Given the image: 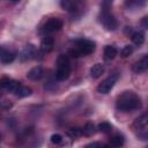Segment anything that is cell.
Listing matches in <instances>:
<instances>
[{"label":"cell","instance_id":"cell-16","mask_svg":"<svg viewBox=\"0 0 148 148\" xmlns=\"http://www.w3.org/2000/svg\"><path fill=\"white\" fill-rule=\"evenodd\" d=\"M117 56V49L113 45H106L104 47V58L106 60H112Z\"/></svg>","mask_w":148,"mask_h":148},{"label":"cell","instance_id":"cell-25","mask_svg":"<svg viewBox=\"0 0 148 148\" xmlns=\"http://www.w3.org/2000/svg\"><path fill=\"white\" fill-rule=\"evenodd\" d=\"M141 25H142L143 28H146V29H148V15L141 18Z\"/></svg>","mask_w":148,"mask_h":148},{"label":"cell","instance_id":"cell-19","mask_svg":"<svg viewBox=\"0 0 148 148\" xmlns=\"http://www.w3.org/2000/svg\"><path fill=\"white\" fill-rule=\"evenodd\" d=\"M131 38H132V42H133L136 46L142 45L143 42H145V35H143V32H141V31H135V32H133L132 36H131Z\"/></svg>","mask_w":148,"mask_h":148},{"label":"cell","instance_id":"cell-21","mask_svg":"<svg viewBox=\"0 0 148 148\" xmlns=\"http://www.w3.org/2000/svg\"><path fill=\"white\" fill-rule=\"evenodd\" d=\"M97 130L102 133H110L112 131V125L108 121H103V123H99L98 126H97Z\"/></svg>","mask_w":148,"mask_h":148},{"label":"cell","instance_id":"cell-24","mask_svg":"<svg viewBox=\"0 0 148 148\" xmlns=\"http://www.w3.org/2000/svg\"><path fill=\"white\" fill-rule=\"evenodd\" d=\"M51 142L54 143V145H59V143L62 142V136H61L60 134H58V133L52 134V135H51Z\"/></svg>","mask_w":148,"mask_h":148},{"label":"cell","instance_id":"cell-12","mask_svg":"<svg viewBox=\"0 0 148 148\" xmlns=\"http://www.w3.org/2000/svg\"><path fill=\"white\" fill-rule=\"evenodd\" d=\"M134 128L136 130H142L145 128L146 126H148V113H143L141 116H139L134 121H133V125H132Z\"/></svg>","mask_w":148,"mask_h":148},{"label":"cell","instance_id":"cell-1","mask_svg":"<svg viewBox=\"0 0 148 148\" xmlns=\"http://www.w3.org/2000/svg\"><path fill=\"white\" fill-rule=\"evenodd\" d=\"M116 108L118 111H121V112L135 111L141 108V99L134 91L126 90L117 97Z\"/></svg>","mask_w":148,"mask_h":148},{"label":"cell","instance_id":"cell-28","mask_svg":"<svg viewBox=\"0 0 148 148\" xmlns=\"http://www.w3.org/2000/svg\"><path fill=\"white\" fill-rule=\"evenodd\" d=\"M9 1H10V2H13V3H17L20 0H9Z\"/></svg>","mask_w":148,"mask_h":148},{"label":"cell","instance_id":"cell-22","mask_svg":"<svg viewBox=\"0 0 148 148\" xmlns=\"http://www.w3.org/2000/svg\"><path fill=\"white\" fill-rule=\"evenodd\" d=\"M132 52H133V46H132V45H130V44H127V45H125V46L121 49L120 54H121V57H123V58H126V57L131 56V54H132Z\"/></svg>","mask_w":148,"mask_h":148},{"label":"cell","instance_id":"cell-3","mask_svg":"<svg viewBox=\"0 0 148 148\" xmlns=\"http://www.w3.org/2000/svg\"><path fill=\"white\" fill-rule=\"evenodd\" d=\"M95 51V43L90 39L80 38L75 40V46H73L69 50V54L73 58H80L88 56Z\"/></svg>","mask_w":148,"mask_h":148},{"label":"cell","instance_id":"cell-11","mask_svg":"<svg viewBox=\"0 0 148 148\" xmlns=\"http://www.w3.org/2000/svg\"><path fill=\"white\" fill-rule=\"evenodd\" d=\"M15 59V53L9 51V50H6L5 47H1V56H0V60L3 65H7V64H10L13 62Z\"/></svg>","mask_w":148,"mask_h":148},{"label":"cell","instance_id":"cell-15","mask_svg":"<svg viewBox=\"0 0 148 148\" xmlns=\"http://www.w3.org/2000/svg\"><path fill=\"white\" fill-rule=\"evenodd\" d=\"M105 68H104V65L103 64H95L92 65V67L90 68V76L92 79H98L99 76H102V74L104 73Z\"/></svg>","mask_w":148,"mask_h":148},{"label":"cell","instance_id":"cell-9","mask_svg":"<svg viewBox=\"0 0 148 148\" xmlns=\"http://www.w3.org/2000/svg\"><path fill=\"white\" fill-rule=\"evenodd\" d=\"M43 76H44V69H43V67H40V66H36V67L31 68V69L27 73V77H28L29 80H32V81H38V80H40Z\"/></svg>","mask_w":148,"mask_h":148},{"label":"cell","instance_id":"cell-10","mask_svg":"<svg viewBox=\"0 0 148 148\" xmlns=\"http://www.w3.org/2000/svg\"><path fill=\"white\" fill-rule=\"evenodd\" d=\"M146 69H148V54H145L133 65V71L135 73H142Z\"/></svg>","mask_w":148,"mask_h":148},{"label":"cell","instance_id":"cell-20","mask_svg":"<svg viewBox=\"0 0 148 148\" xmlns=\"http://www.w3.org/2000/svg\"><path fill=\"white\" fill-rule=\"evenodd\" d=\"M95 133V125L91 123H87L83 127H82V134L86 136H90Z\"/></svg>","mask_w":148,"mask_h":148},{"label":"cell","instance_id":"cell-18","mask_svg":"<svg viewBox=\"0 0 148 148\" xmlns=\"http://www.w3.org/2000/svg\"><path fill=\"white\" fill-rule=\"evenodd\" d=\"M125 142V139H124V135L121 134H114L113 136L110 138V146H113V147H120L123 146Z\"/></svg>","mask_w":148,"mask_h":148},{"label":"cell","instance_id":"cell-5","mask_svg":"<svg viewBox=\"0 0 148 148\" xmlns=\"http://www.w3.org/2000/svg\"><path fill=\"white\" fill-rule=\"evenodd\" d=\"M118 76H119V75H118L117 72H116V73H112L111 75H109L105 80H103V81L97 86V91H98L99 94H103V95L109 94V92L111 91V89L113 88L114 83L117 82Z\"/></svg>","mask_w":148,"mask_h":148},{"label":"cell","instance_id":"cell-4","mask_svg":"<svg viewBox=\"0 0 148 148\" xmlns=\"http://www.w3.org/2000/svg\"><path fill=\"white\" fill-rule=\"evenodd\" d=\"M56 79L58 81H65L71 75V62L67 56L60 54L57 59V69H56Z\"/></svg>","mask_w":148,"mask_h":148},{"label":"cell","instance_id":"cell-13","mask_svg":"<svg viewBox=\"0 0 148 148\" xmlns=\"http://www.w3.org/2000/svg\"><path fill=\"white\" fill-rule=\"evenodd\" d=\"M53 46H54V39L50 36L44 37L40 42V49L44 52H51L53 50Z\"/></svg>","mask_w":148,"mask_h":148},{"label":"cell","instance_id":"cell-2","mask_svg":"<svg viewBox=\"0 0 148 148\" xmlns=\"http://www.w3.org/2000/svg\"><path fill=\"white\" fill-rule=\"evenodd\" d=\"M110 5H111V0H103L102 5H101V12L98 15L99 22L101 24L109 31H113L117 29L118 27V22L114 18V16L112 15V13L110 12Z\"/></svg>","mask_w":148,"mask_h":148},{"label":"cell","instance_id":"cell-8","mask_svg":"<svg viewBox=\"0 0 148 148\" xmlns=\"http://www.w3.org/2000/svg\"><path fill=\"white\" fill-rule=\"evenodd\" d=\"M60 6L67 12L75 13L80 8V0H60Z\"/></svg>","mask_w":148,"mask_h":148},{"label":"cell","instance_id":"cell-6","mask_svg":"<svg viewBox=\"0 0 148 148\" xmlns=\"http://www.w3.org/2000/svg\"><path fill=\"white\" fill-rule=\"evenodd\" d=\"M62 28V21L58 17H52L46 21L44 24V31L45 32H56L59 31Z\"/></svg>","mask_w":148,"mask_h":148},{"label":"cell","instance_id":"cell-23","mask_svg":"<svg viewBox=\"0 0 148 148\" xmlns=\"http://www.w3.org/2000/svg\"><path fill=\"white\" fill-rule=\"evenodd\" d=\"M68 135H71L72 138H76V136H80L82 135V128H71L68 131Z\"/></svg>","mask_w":148,"mask_h":148},{"label":"cell","instance_id":"cell-7","mask_svg":"<svg viewBox=\"0 0 148 148\" xmlns=\"http://www.w3.org/2000/svg\"><path fill=\"white\" fill-rule=\"evenodd\" d=\"M0 83H1V87H2L3 90H6L8 92H12V94H14L17 90V88L21 86L20 82H17L13 79H9V77H2Z\"/></svg>","mask_w":148,"mask_h":148},{"label":"cell","instance_id":"cell-26","mask_svg":"<svg viewBox=\"0 0 148 148\" xmlns=\"http://www.w3.org/2000/svg\"><path fill=\"white\" fill-rule=\"evenodd\" d=\"M139 138H140L141 140H148V131L140 133V134H139Z\"/></svg>","mask_w":148,"mask_h":148},{"label":"cell","instance_id":"cell-14","mask_svg":"<svg viewBox=\"0 0 148 148\" xmlns=\"http://www.w3.org/2000/svg\"><path fill=\"white\" fill-rule=\"evenodd\" d=\"M35 54H36V49L34 47V45H27L22 50V52L20 54V58H21V60H28V59L34 58Z\"/></svg>","mask_w":148,"mask_h":148},{"label":"cell","instance_id":"cell-17","mask_svg":"<svg viewBox=\"0 0 148 148\" xmlns=\"http://www.w3.org/2000/svg\"><path fill=\"white\" fill-rule=\"evenodd\" d=\"M14 95L17 96V97H20V98L28 97V96L31 95V89L28 88V87H25V86H22V84H21V86L17 88V90L14 92Z\"/></svg>","mask_w":148,"mask_h":148},{"label":"cell","instance_id":"cell-27","mask_svg":"<svg viewBox=\"0 0 148 148\" xmlns=\"http://www.w3.org/2000/svg\"><path fill=\"white\" fill-rule=\"evenodd\" d=\"M104 145H102V143H89V145H87V147H103Z\"/></svg>","mask_w":148,"mask_h":148}]
</instances>
